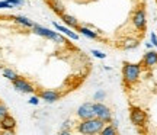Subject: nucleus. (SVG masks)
Instances as JSON below:
<instances>
[{"mask_svg":"<svg viewBox=\"0 0 157 135\" xmlns=\"http://www.w3.org/2000/svg\"><path fill=\"white\" fill-rule=\"evenodd\" d=\"M0 128H2V131H5V132H13L15 128H16V121H15V118L10 116V115L5 116V118L0 121Z\"/></svg>","mask_w":157,"mask_h":135,"instance_id":"9d476101","label":"nucleus"},{"mask_svg":"<svg viewBox=\"0 0 157 135\" xmlns=\"http://www.w3.org/2000/svg\"><path fill=\"white\" fill-rule=\"evenodd\" d=\"M76 29H77L80 34H83L84 36L90 38V39H98V38H99V36H98V34H95L93 31H90L89 28H84V26H80V25H78V26H77Z\"/></svg>","mask_w":157,"mask_h":135,"instance_id":"dca6fc26","label":"nucleus"},{"mask_svg":"<svg viewBox=\"0 0 157 135\" xmlns=\"http://www.w3.org/2000/svg\"><path fill=\"white\" fill-rule=\"evenodd\" d=\"M7 2H9V3H10L13 7H15V6H21L23 3L22 0H7Z\"/></svg>","mask_w":157,"mask_h":135,"instance_id":"b1692460","label":"nucleus"},{"mask_svg":"<svg viewBox=\"0 0 157 135\" xmlns=\"http://www.w3.org/2000/svg\"><path fill=\"white\" fill-rule=\"evenodd\" d=\"M29 103H31V105H35V106H36V105L39 103V96H32V97L29 99Z\"/></svg>","mask_w":157,"mask_h":135,"instance_id":"5701e85b","label":"nucleus"},{"mask_svg":"<svg viewBox=\"0 0 157 135\" xmlns=\"http://www.w3.org/2000/svg\"><path fill=\"white\" fill-rule=\"evenodd\" d=\"M77 116L82 121L83 119H89V118H95V109H93V103L86 102L82 106L77 109Z\"/></svg>","mask_w":157,"mask_h":135,"instance_id":"0eeeda50","label":"nucleus"},{"mask_svg":"<svg viewBox=\"0 0 157 135\" xmlns=\"http://www.w3.org/2000/svg\"><path fill=\"white\" fill-rule=\"evenodd\" d=\"M22 2H23V0H22Z\"/></svg>","mask_w":157,"mask_h":135,"instance_id":"bb28decb","label":"nucleus"},{"mask_svg":"<svg viewBox=\"0 0 157 135\" xmlns=\"http://www.w3.org/2000/svg\"><path fill=\"white\" fill-rule=\"evenodd\" d=\"M132 23H134L135 28L140 29V31H143V29L146 28V12H144L143 7L134 12V15H132Z\"/></svg>","mask_w":157,"mask_h":135,"instance_id":"1a4fd4ad","label":"nucleus"},{"mask_svg":"<svg viewBox=\"0 0 157 135\" xmlns=\"http://www.w3.org/2000/svg\"><path fill=\"white\" fill-rule=\"evenodd\" d=\"M48 5L52 9V12L57 13L58 16H61L63 13H66V7H64V5H63L60 0H48Z\"/></svg>","mask_w":157,"mask_h":135,"instance_id":"f8f14e48","label":"nucleus"},{"mask_svg":"<svg viewBox=\"0 0 157 135\" xmlns=\"http://www.w3.org/2000/svg\"><path fill=\"white\" fill-rule=\"evenodd\" d=\"M13 6L7 2V0H3V2H0V9H12Z\"/></svg>","mask_w":157,"mask_h":135,"instance_id":"412c9836","label":"nucleus"},{"mask_svg":"<svg viewBox=\"0 0 157 135\" xmlns=\"http://www.w3.org/2000/svg\"><path fill=\"white\" fill-rule=\"evenodd\" d=\"M15 22L17 23V25H21V26H25V28H28V29H32L34 28V25H35V22H32L31 19H28V17H25V16H13L12 17Z\"/></svg>","mask_w":157,"mask_h":135,"instance_id":"ddd939ff","label":"nucleus"},{"mask_svg":"<svg viewBox=\"0 0 157 135\" xmlns=\"http://www.w3.org/2000/svg\"><path fill=\"white\" fill-rule=\"evenodd\" d=\"M137 45H138V41L137 39H127V41H124L122 48L124 50H131V48H135Z\"/></svg>","mask_w":157,"mask_h":135,"instance_id":"6ab92c4d","label":"nucleus"},{"mask_svg":"<svg viewBox=\"0 0 157 135\" xmlns=\"http://www.w3.org/2000/svg\"><path fill=\"white\" fill-rule=\"evenodd\" d=\"M2 73H3V76H5L6 79L10 80V81H13L15 79H17V77H19L16 71H15V70H12V68H9V67H5L3 70H2Z\"/></svg>","mask_w":157,"mask_h":135,"instance_id":"f3484780","label":"nucleus"},{"mask_svg":"<svg viewBox=\"0 0 157 135\" xmlns=\"http://www.w3.org/2000/svg\"><path fill=\"white\" fill-rule=\"evenodd\" d=\"M129 119H131V122L135 126H141V125L146 124L147 115L143 109H140V107H137V106H132L129 109Z\"/></svg>","mask_w":157,"mask_h":135,"instance_id":"39448f33","label":"nucleus"},{"mask_svg":"<svg viewBox=\"0 0 157 135\" xmlns=\"http://www.w3.org/2000/svg\"><path fill=\"white\" fill-rule=\"evenodd\" d=\"M99 134H102V135H117V126H113L112 124L111 125L105 124V126L102 128V131L99 132Z\"/></svg>","mask_w":157,"mask_h":135,"instance_id":"a211bd4d","label":"nucleus"},{"mask_svg":"<svg viewBox=\"0 0 157 135\" xmlns=\"http://www.w3.org/2000/svg\"><path fill=\"white\" fill-rule=\"evenodd\" d=\"M93 109H95V116L96 118L102 119L103 122H111L112 121V113H111V109L108 106H105L103 103L98 102V103H93Z\"/></svg>","mask_w":157,"mask_h":135,"instance_id":"20e7f679","label":"nucleus"},{"mask_svg":"<svg viewBox=\"0 0 157 135\" xmlns=\"http://www.w3.org/2000/svg\"><path fill=\"white\" fill-rule=\"evenodd\" d=\"M9 115V109H7V106H6L3 102L0 100V121L5 118V116H7Z\"/></svg>","mask_w":157,"mask_h":135,"instance_id":"aec40b11","label":"nucleus"},{"mask_svg":"<svg viewBox=\"0 0 157 135\" xmlns=\"http://www.w3.org/2000/svg\"><path fill=\"white\" fill-rule=\"evenodd\" d=\"M92 54H93L96 58H105V57H106V54H103V52H101V51H98V50H93Z\"/></svg>","mask_w":157,"mask_h":135,"instance_id":"4be33fe9","label":"nucleus"},{"mask_svg":"<svg viewBox=\"0 0 157 135\" xmlns=\"http://www.w3.org/2000/svg\"><path fill=\"white\" fill-rule=\"evenodd\" d=\"M143 62H144V66L147 67H156L157 66V52L156 51H148L144 58H143Z\"/></svg>","mask_w":157,"mask_h":135,"instance_id":"9b49d317","label":"nucleus"},{"mask_svg":"<svg viewBox=\"0 0 157 135\" xmlns=\"http://www.w3.org/2000/svg\"><path fill=\"white\" fill-rule=\"evenodd\" d=\"M151 42H153V45H156V47H157V36H156V34H154V32L151 34Z\"/></svg>","mask_w":157,"mask_h":135,"instance_id":"a878e982","label":"nucleus"},{"mask_svg":"<svg viewBox=\"0 0 157 135\" xmlns=\"http://www.w3.org/2000/svg\"><path fill=\"white\" fill-rule=\"evenodd\" d=\"M61 21L66 23L67 26H70V28L76 29L78 26V21H77V19H76L74 16H71V15H67V13H63V15H61Z\"/></svg>","mask_w":157,"mask_h":135,"instance_id":"4468645a","label":"nucleus"},{"mask_svg":"<svg viewBox=\"0 0 157 135\" xmlns=\"http://www.w3.org/2000/svg\"><path fill=\"white\" fill-rule=\"evenodd\" d=\"M54 26H56V28L58 29V31H60L61 34L67 35L68 38H71V39H74V41H77V39H78V35H77V34H74L73 31H70V29H68L67 26H61L60 23H56V22H54Z\"/></svg>","mask_w":157,"mask_h":135,"instance_id":"2eb2a0df","label":"nucleus"},{"mask_svg":"<svg viewBox=\"0 0 157 135\" xmlns=\"http://www.w3.org/2000/svg\"><path fill=\"white\" fill-rule=\"evenodd\" d=\"M12 84H13V89L17 90V92H21V93H34L35 92V87L31 83H29L26 79H23V77H17L12 81Z\"/></svg>","mask_w":157,"mask_h":135,"instance_id":"423d86ee","label":"nucleus"},{"mask_svg":"<svg viewBox=\"0 0 157 135\" xmlns=\"http://www.w3.org/2000/svg\"><path fill=\"white\" fill-rule=\"evenodd\" d=\"M141 73V67L140 64H132V62H124V67H122V76L125 83L128 84H132L135 83L138 77H140Z\"/></svg>","mask_w":157,"mask_h":135,"instance_id":"f03ea898","label":"nucleus"},{"mask_svg":"<svg viewBox=\"0 0 157 135\" xmlns=\"http://www.w3.org/2000/svg\"><path fill=\"white\" fill-rule=\"evenodd\" d=\"M38 96H39L41 100L47 102V103H54V102L60 100L61 93L57 92V90H41V92L38 93Z\"/></svg>","mask_w":157,"mask_h":135,"instance_id":"6e6552de","label":"nucleus"},{"mask_svg":"<svg viewBox=\"0 0 157 135\" xmlns=\"http://www.w3.org/2000/svg\"><path fill=\"white\" fill-rule=\"evenodd\" d=\"M106 122H103L99 118H89V119H83L77 126V131L80 134L84 135H90V134H99L102 131V128L105 126Z\"/></svg>","mask_w":157,"mask_h":135,"instance_id":"f257e3e1","label":"nucleus"},{"mask_svg":"<svg viewBox=\"0 0 157 135\" xmlns=\"http://www.w3.org/2000/svg\"><path fill=\"white\" fill-rule=\"evenodd\" d=\"M32 32L35 35H39V36H42V38H47V39H51V41H56V42H67V39H64L60 34H57L54 31H51L48 28H44V26H41V25H36L35 23L34 28H32Z\"/></svg>","mask_w":157,"mask_h":135,"instance_id":"7ed1b4c3","label":"nucleus"},{"mask_svg":"<svg viewBox=\"0 0 157 135\" xmlns=\"http://www.w3.org/2000/svg\"><path fill=\"white\" fill-rule=\"evenodd\" d=\"M103 97H105V92H98V93L95 95V99H96V100H99V99L102 100Z\"/></svg>","mask_w":157,"mask_h":135,"instance_id":"393cba45","label":"nucleus"}]
</instances>
